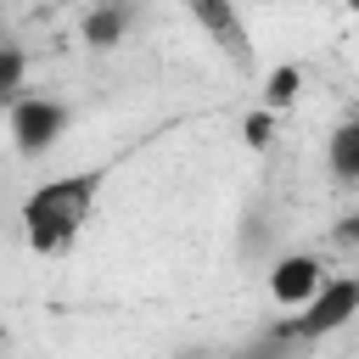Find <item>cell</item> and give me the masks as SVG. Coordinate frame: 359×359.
Segmentation results:
<instances>
[{
    "label": "cell",
    "instance_id": "obj_1",
    "mask_svg": "<svg viewBox=\"0 0 359 359\" xmlns=\"http://www.w3.org/2000/svg\"><path fill=\"white\" fill-rule=\"evenodd\" d=\"M95 191H101V174H62V180H45L39 191H28L22 202V236L34 252L56 258L79 241V230L90 224V208H95Z\"/></svg>",
    "mask_w": 359,
    "mask_h": 359
},
{
    "label": "cell",
    "instance_id": "obj_2",
    "mask_svg": "<svg viewBox=\"0 0 359 359\" xmlns=\"http://www.w3.org/2000/svg\"><path fill=\"white\" fill-rule=\"evenodd\" d=\"M353 314H359V280H353V275H325V280H320V292L303 303V314L280 320V325H275V337H292V342H320V337L342 331Z\"/></svg>",
    "mask_w": 359,
    "mask_h": 359
},
{
    "label": "cell",
    "instance_id": "obj_3",
    "mask_svg": "<svg viewBox=\"0 0 359 359\" xmlns=\"http://www.w3.org/2000/svg\"><path fill=\"white\" fill-rule=\"evenodd\" d=\"M6 118H11V140H17L22 157H45V151L62 140V129H67V107H62V101H45V95L11 101Z\"/></svg>",
    "mask_w": 359,
    "mask_h": 359
},
{
    "label": "cell",
    "instance_id": "obj_4",
    "mask_svg": "<svg viewBox=\"0 0 359 359\" xmlns=\"http://www.w3.org/2000/svg\"><path fill=\"white\" fill-rule=\"evenodd\" d=\"M185 6H191V17L202 22V34L230 56V67L252 73V34H247V22H241L236 0H185Z\"/></svg>",
    "mask_w": 359,
    "mask_h": 359
},
{
    "label": "cell",
    "instance_id": "obj_5",
    "mask_svg": "<svg viewBox=\"0 0 359 359\" xmlns=\"http://www.w3.org/2000/svg\"><path fill=\"white\" fill-rule=\"evenodd\" d=\"M320 280H325V264H320L314 252H292V258H280V264L269 269V297H275L280 309H303V303L320 292Z\"/></svg>",
    "mask_w": 359,
    "mask_h": 359
},
{
    "label": "cell",
    "instance_id": "obj_6",
    "mask_svg": "<svg viewBox=\"0 0 359 359\" xmlns=\"http://www.w3.org/2000/svg\"><path fill=\"white\" fill-rule=\"evenodd\" d=\"M123 28H129V6H123V0H101V6L84 17V45L107 50V45L123 39Z\"/></svg>",
    "mask_w": 359,
    "mask_h": 359
},
{
    "label": "cell",
    "instance_id": "obj_7",
    "mask_svg": "<svg viewBox=\"0 0 359 359\" xmlns=\"http://www.w3.org/2000/svg\"><path fill=\"white\" fill-rule=\"evenodd\" d=\"M325 163H331V174H337L342 185H353V180H359V123H337V129H331Z\"/></svg>",
    "mask_w": 359,
    "mask_h": 359
},
{
    "label": "cell",
    "instance_id": "obj_8",
    "mask_svg": "<svg viewBox=\"0 0 359 359\" xmlns=\"http://www.w3.org/2000/svg\"><path fill=\"white\" fill-rule=\"evenodd\" d=\"M22 73H28V50H17V45H0V101H17V90H22Z\"/></svg>",
    "mask_w": 359,
    "mask_h": 359
},
{
    "label": "cell",
    "instance_id": "obj_9",
    "mask_svg": "<svg viewBox=\"0 0 359 359\" xmlns=\"http://www.w3.org/2000/svg\"><path fill=\"white\" fill-rule=\"evenodd\" d=\"M297 84H303L297 67H275V73H269V90H264V107H269V112L292 107V101H297Z\"/></svg>",
    "mask_w": 359,
    "mask_h": 359
},
{
    "label": "cell",
    "instance_id": "obj_10",
    "mask_svg": "<svg viewBox=\"0 0 359 359\" xmlns=\"http://www.w3.org/2000/svg\"><path fill=\"white\" fill-rule=\"evenodd\" d=\"M269 135H275V112H269V107L247 112V146H252V151H264V146H269Z\"/></svg>",
    "mask_w": 359,
    "mask_h": 359
},
{
    "label": "cell",
    "instance_id": "obj_11",
    "mask_svg": "<svg viewBox=\"0 0 359 359\" xmlns=\"http://www.w3.org/2000/svg\"><path fill=\"white\" fill-rule=\"evenodd\" d=\"M337 241H342V247H359V213H348V219L337 224Z\"/></svg>",
    "mask_w": 359,
    "mask_h": 359
},
{
    "label": "cell",
    "instance_id": "obj_12",
    "mask_svg": "<svg viewBox=\"0 0 359 359\" xmlns=\"http://www.w3.org/2000/svg\"><path fill=\"white\" fill-rule=\"evenodd\" d=\"M0 107H6V101H0Z\"/></svg>",
    "mask_w": 359,
    "mask_h": 359
}]
</instances>
